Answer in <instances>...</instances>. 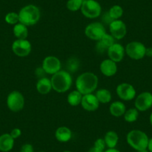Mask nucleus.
Segmentation results:
<instances>
[{"mask_svg":"<svg viewBox=\"0 0 152 152\" xmlns=\"http://www.w3.org/2000/svg\"><path fill=\"white\" fill-rule=\"evenodd\" d=\"M123 116L125 122H129V123L134 122L138 119L139 111L136 108H130V109L126 110Z\"/></svg>","mask_w":152,"mask_h":152,"instance_id":"a878e982","label":"nucleus"},{"mask_svg":"<svg viewBox=\"0 0 152 152\" xmlns=\"http://www.w3.org/2000/svg\"><path fill=\"white\" fill-rule=\"evenodd\" d=\"M42 67L46 74L52 75L57 73L61 70V62L58 58L55 56H47L43 59Z\"/></svg>","mask_w":152,"mask_h":152,"instance_id":"9b49d317","label":"nucleus"},{"mask_svg":"<svg viewBox=\"0 0 152 152\" xmlns=\"http://www.w3.org/2000/svg\"><path fill=\"white\" fill-rule=\"evenodd\" d=\"M99 104H100V103H99V100L96 98V95L93 94V93L83 96L81 105L83 109L85 110L88 111V112L96 111L99 107Z\"/></svg>","mask_w":152,"mask_h":152,"instance_id":"2eb2a0df","label":"nucleus"},{"mask_svg":"<svg viewBox=\"0 0 152 152\" xmlns=\"http://www.w3.org/2000/svg\"><path fill=\"white\" fill-rule=\"evenodd\" d=\"M14 145V139L10 134H3L0 136V151L8 152Z\"/></svg>","mask_w":152,"mask_h":152,"instance_id":"6ab92c4d","label":"nucleus"},{"mask_svg":"<svg viewBox=\"0 0 152 152\" xmlns=\"http://www.w3.org/2000/svg\"><path fill=\"white\" fill-rule=\"evenodd\" d=\"M80 62L78 61V58H72L68 60L66 62V71L69 72H75L76 71H78V68H79Z\"/></svg>","mask_w":152,"mask_h":152,"instance_id":"c85d7f7f","label":"nucleus"},{"mask_svg":"<svg viewBox=\"0 0 152 152\" xmlns=\"http://www.w3.org/2000/svg\"><path fill=\"white\" fill-rule=\"evenodd\" d=\"M126 107L125 104L121 101H116L110 104L109 107L110 113L114 117H120L125 114Z\"/></svg>","mask_w":152,"mask_h":152,"instance_id":"412c9836","label":"nucleus"},{"mask_svg":"<svg viewBox=\"0 0 152 152\" xmlns=\"http://www.w3.org/2000/svg\"><path fill=\"white\" fill-rule=\"evenodd\" d=\"M147 148H148V150L149 152H152V138L149 140Z\"/></svg>","mask_w":152,"mask_h":152,"instance_id":"4c0bfd02","label":"nucleus"},{"mask_svg":"<svg viewBox=\"0 0 152 152\" xmlns=\"http://www.w3.org/2000/svg\"><path fill=\"white\" fill-rule=\"evenodd\" d=\"M63 152H72V151H64Z\"/></svg>","mask_w":152,"mask_h":152,"instance_id":"79ce46f5","label":"nucleus"},{"mask_svg":"<svg viewBox=\"0 0 152 152\" xmlns=\"http://www.w3.org/2000/svg\"><path fill=\"white\" fill-rule=\"evenodd\" d=\"M115 43V39L110 34H105L99 41H97L96 49L97 52L100 54H104L107 52L108 49Z\"/></svg>","mask_w":152,"mask_h":152,"instance_id":"f3484780","label":"nucleus"},{"mask_svg":"<svg viewBox=\"0 0 152 152\" xmlns=\"http://www.w3.org/2000/svg\"><path fill=\"white\" fill-rule=\"evenodd\" d=\"M84 2V0H68L66 3V8L69 11L75 12L78 10H81Z\"/></svg>","mask_w":152,"mask_h":152,"instance_id":"cd10ccee","label":"nucleus"},{"mask_svg":"<svg viewBox=\"0 0 152 152\" xmlns=\"http://www.w3.org/2000/svg\"><path fill=\"white\" fill-rule=\"evenodd\" d=\"M10 134H11V136L13 137V138L14 139V140H16V139L19 138V137L21 136L22 131H21V130L20 129V128H15L11 131Z\"/></svg>","mask_w":152,"mask_h":152,"instance_id":"473e14b6","label":"nucleus"},{"mask_svg":"<svg viewBox=\"0 0 152 152\" xmlns=\"http://www.w3.org/2000/svg\"><path fill=\"white\" fill-rule=\"evenodd\" d=\"M5 20L8 24L9 25H16L18 23L19 21V14H17L16 12H10L5 15Z\"/></svg>","mask_w":152,"mask_h":152,"instance_id":"c756f323","label":"nucleus"},{"mask_svg":"<svg viewBox=\"0 0 152 152\" xmlns=\"http://www.w3.org/2000/svg\"><path fill=\"white\" fill-rule=\"evenodd\" d=\"M20 152H34L33 145L29 143H26L22 145Z\"/></svg>","mask_w":152,"mask_h":152,"instance_id":"2f4dec72","label":"nucleus"},{"mask_svg":"<svg viewBox=\"0 0 152 152\" xmlns=\"http://www.w3.org/2000/svg\"><path fill=\"white\" fill-rule=\"evenodd\" d=\"M87 152H104V151H103L100 150V149L97 148H96L95 146H93L92 148H90V150H89Z\"/></svg>","mask_w":152,"mask_h":152,"instance_id":"e433bc0d","label":"nucleus"},{"mask_svg":"<svg viewBox=\"0 0 152 152\" xmlns=\"http://www.w3.org/2000/svg\"><path fill=\"white\" fill-rule=\"evenodd\" d=\"M108 14L113 20H119L123 15L124 10L120 5H116L110 8V10L108 11Z\"/></svg>","mask_w":152,"mask_h":152,"instance_id":"bb28decb","label":"nucleus"},{"mask_svg":"<svg viewBox=\"0 0 152 152\" xmlns=\"http://www.w3.org/2000/svg\"><path fill=\"white\" fill-rule=\"evenodd\" d=\"M95 95L100 104H107L112 100V94L107 89H99L96 92Z\"/></svg>","mask_w":152,"mask_h":152,"instance_id":"b1692460","label":"nucleus"},{"mask_svg":"<svg viewBox=\"0 0 152 152\" xmlns=\"http://www.w3.org/2000/svg\"><path fill=\"white\" fill-rule=\"evenodd\" d=\"M55 136L56 140L60 142H67L71 140L72 133L71 130L67 127L61 126L57 128Z\"/></svg>","mask_w":152,"mask_h":152,"instance_id":"aec40b11","label":"nucleus"},{"mask_svg":"<svg viewBox=\"0 0 152 152\" xmlns=\"http://www.w3.org/2000/svg\"><path fill=\"white\" fill-rule=\"evenodd\" d=\"M39 152H44V151H39Z\"/></svg>","mask_w":152,"mask_h":152,"instance_id":"37998d69","label":"nucleus"},{"mask_svg":"<svg viewBox=\"0 0 152 152\" xmlns=\"http://www.w3.org/2000/svg\"><path fill=\"white\" fill-rule=\"evenodd\" d=\"M109 30L115 40H122L127 34L126 25L121 20H113L109 25Z\"/></svg>","mask_w":152,"mask_h":152,"instance_id":"f8f14e48","label":"nucleus"},{"mask_svg":"<svg viewBox=\"0 0 152 152\" xmlns=\"http://www.w3.org/2000/svg\"><path fill=\"white\" fill-rule=\"evenodd\" d=\"M19 14V21L26 26L37 24L40 19V11L34 5H28L23 7Z\"/></svg>","mask_w":152,"mask_h":152,"instance_id":"7ed1b4c3","label":"nucleus"},{"mask_svg":"<svg viewBox=\"0 0 152 152\" xmlns=\"http://www.w3.org/2000/svg\"><path fill=\"white\" fill-rule=\"evenodd\" d=\"M83 95L78 90H75L70 92L67 96V102L69 105L72 107L78 106L81 104L82 100Z\"/></svg>","mask_w":152,"mask_h":152,"instance_id":"393cba45","label":"nucleus"},{"mask_svg":"<svg viewBox=\"0 0 152 152\" xmlns=\"http://www.w3.org/2000/svg\"><path fill=\"white\" fill-rule=\"evenodd\" d=\"M84 34L90 40L99 41L106 34V29L102 23L94 22L86 26Z\"/></svg>","mask_w":152,"mask_h":152,"instance_id":"6e6552de","label":"nucleus"},{"mask_svg":"<svg viewBox=\"0 0 152 152\" xmlns=\"http://www.w3.org/2000/svg\"><path fill=\"white\" fill-rule=\"evenodd\" d=\"M137 152H149L147 149H144V150H141V151H137Z\"/></svg>","mask_w":152,"mask_h":152,"instance_id":"a19ab883","label":"nucleus"},{"mask_svg":"<svg viewBox=\"0 0 152 152\" xmlns=\"http://www.w3.org/2000/svg\"><path fill=\"white\" fill-rule=\"evenodd\" d=\"M104 152H120L118 149L116 148H108L106 151H104Z\"/></svg>","mask_w":152,"mask_h":152,"instance_id":"58836bf2","label":"nucleus"},{"mask_svg":"<svg viewBox=\"0 0 152 152\" xmlns=\"http://www.w3.org/2000/svg\"><path fill=\"white\" fill-rule=\"evenodd\" d=\"M11 49L14 55L18 57L24 58L31 53L32 47L31 43L27 39H24V40L17 39L12 43Z\"/></svg>","mask_w":152,"mask_h":152,"instance_id":"1a4fd4ad","label":"nucleus"},{"mask_svg":"<svg viewBox=\"0 0 152 152\" xmlns=\"http://www.w3.org/2000/svg\"><path fill=\"white\" fill-rule=\"evenodd\" d=\"M100 71L106 77H112L117 72V64L109 58L104 60L100 64Z\"/></svg>","mask_w":152,"mask_h":152,"instance_id":"dca6fc26","label":"nucleus"},{"mask_svg":"<svg viewBox=\"0 0 152 152\" xmlns=\"http://www.w3.org/2000/svg\"><path fill=\"white\" fill-rule=\"evenodd\" d=\"M93 146H95V147L97 148L100 149V150L103 151H104L105 148L107 147L104 140V139H102V138L97 139V140L95 141L94 145H93Z\"/></svg>","mask_w":152,"mask_h":152,"instance_id":"7c9ffc66","label":"nucleus"},{"mask_svg":"<svg viewBox=\"0 0 152 152\" xmlns=\"http://www.w3.org/2000/svg\"><path fill=\"white\" fill-rule=\"evenodd\" d=\"M104 140L108 148H115L119 142V135L116 131H109L105 134Z\"/></svg>","mask_w":152,"mask_h":152,"instance_id":"4be33fe9","label":"nucleus"},{"mask_svg":"<svg viewBox=\"0 0 152 152\" xmlns=\"http://www.w3.org/2000/svg\"><path fill=\"white\" fill-rule=\"evenodd\" d=\"M35 74H36V75L37 76L38 78H43V77H46L45 76V75L46 74V72L44 71V69H43V67H38V68H37L36 71H35Z\"/></svg>","mask_w":152,"mask_h":152,"instance_id":"72a5a7b5","label":"nucleus"},{"mask_svg":"<svg viewBox=\"0 0 152 152\" xmlns=\"http://www.w3.org/2000/svg\"><path fill=\"white\" fill-rule=\"evenodd\" d=\"M149 121H150V123H151V126H152V113H151L150 117H149Z\"/></svg>","mask_w":152,"mask_h":152,"instance_id":"ea45409f","label":"nucleus"},{"mask_svg":"<svg viewBox=\"0 0 152 152\" xmlns=\"http://www.w3.org/2000/svg\"><path fill=\"white\" fill-rule=\"evenodd\" d=\"M52 90L59 93H64L68 91L72 84V75L66 70H60L54 74L51 78Z\"/></svg>","mask_w":152,"mask_h":152,"instance_id":"f03ea898","label":"nucleus"},{"mask_svg":"<svg viewBox=\"0 0 152 152\" xmlns=\"http://www.w3.org/2000/svg\"><path fill=\"white\" fill-rule=\"evenodd\" d=\"M81 11L86 18L96 19L102 14V6L96 0H84Z\"/></svg>","mask_w":152,"mask_h":152,"instance_id":"423d86ee","label":"nucleus"},{"mask_svg":"<svg viewBox=\"0 0 152 152\" xmlns=\"http://www.w3.org/2000/svg\"><path fill=\"white\" fill-rule=\"evenodd\" d=\"M135 108L138 111L144 112L152 107V93L149 92H143L136 98L134 102Z\"/></svg>","mask_w":152,"mask_h":152,"instance_id":"ddd939ff","label":"nucleus"},{"mask_svg":"<svg viewBox=\"0 0 152 152\" xmlns=\"http://www.w3.org/2000/svg\"><path fill=\"white\" fill-rule=\"evenodd\" d=\"M13 33H14V37L17 39L20 40H24L27 39L28 36V26H25L24 24L18 23L17 24L14 25V28H13Z\"/></svg>","mask_w":152,"mask_h":152,"instance_id":"5701e85b","label":"nucleus"},{"mask_svg":"<svg viewBox=\"0 0 152 152\" xmlns=\"http://www.w3.org/2000/svg\"><path fill=\"white\" fill-rule=\"evenodd\" d=\"M99 85V78L96 74L90 72H86L78 76L76 78V90L84 95L93 93Z\"/></svg>","mask_w":152,"mask_h":152,"instance_id":"f257e3e1","label":"nucleus"},{"mask_svg":"<svg viewBox=\"0 0 152 152\" xmlns=\"http://www.w3.org/2000/svg\"><path fill=\"white\" fill-rule=\"evenodd\" d=\"M145 56L149 57V58H152V47L146 48Z\"/></svg>","mask_w":152,"mask_h":152,"instance_id":"c9c22d12","label":"nucleus"},{"mask_svg":"<svg viewBox=\"0 0 152 152\" xmlns=\"http://www.w3.org/2000/svg\"><path fill=\"white\" fill-rule=\"evenodd\" d=\"M6 103L10 110L14 113L20 112L25 106L24 96L20 92L14 90L8 94Z\"/></svg>","mask_w":152,"mask_h":152,"instance_id":"39448f33","label":"nucleus"},{"mask_svg":"<svg viewBox=\"0 0 152 152\" xmlns=\"http://www.w3.org/2000/svg\"><path fill=\"white\" fill-rule=\"evenodd\" d=\"M116 94L121 100L128 102L136 97L137 91L134 86L128 83H121L116 87Z\"/></svg>","mask_w":152,"mask_h":152,"instance_id":"9d476101","label":"nucleus"},{"mask_svg":"<svg viewBox=\"0 0 152 152\" xmlns=\"http://www.w3.org/2000/svg\"><path fill=\"white\" fill-rule=\"evenodd\" d=\"M36 88L37 92L41 95H47L49 94L52 90V82L51 79L46 77L39 78L37 82Z\"/></svg>","mask_w":152,"mask_h":152,"instance_id":"a211bd4d","label":"nucleus"},{"mask_svg":"<svg viewBox=\"0 0 152 152\" xmlns=\"http://www.w3.org/2000/svg\"><path fill=\"white\" fill-rule=\"evenodd\" d=\"M107 53L109 59L117 64L121 62L125 58V49L122 44L115 43L108 49Z\"/></svg>","mask_w":152,"mask_h":152,"instance_id":"4468645a","label":"nucleus"},{"mask_svg":"<svg viewBox=\"0 0 152 152\" xmlns=\"http://www.w3.org/2000/svg\"><path fill=\"white\" fill-rule=\"evenodd\" d=\"M128 144L136 151L147 149L149 139L147 134L140 130H132L127 134Z\"/></svg>","mask_w":152,"mask_h":152,"instance_id":"20e7f679","label":"nucleus"},{"mask_svg":"<svg viewBox=\"0 0 152 152\" xmlns=\"http://www.w3.org/2000/svg\"><path fill=\"white\" fill-rule=\"evenodd\" d=\"M102 20H103V22L105 23V24H107V25H110L113 21V20L110 17L108 12L105 13V14H104L103 17H102Z\"/></svg>","mask_w":152,"mask_h":152,"instance_id":"f704fd0d","label":"nucleus"},{"mask_svg":"<svg viewBox=\"0 0 152 152\" xmlns=\"http://www.w3.org/2000/svg\"><path fill=\"white\" fill-rule=\"evenodd\" d=\"M125 54L132 60L138 61L145 56L146 47L143 43L138 41H132L126 45Z\"/></svg>","mask_w":152,"mask_h":152,"instance_id":"0eeeda50","label":"nucleus"}]
</instances>
